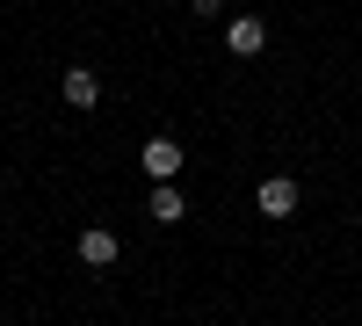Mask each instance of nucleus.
Listing matches in <instances>:
<instances>
[{
    "instance_id": "obj_1",
    "label": "nucleus",
    "mask_w": 362,
    "mask_h": 326,
    "mask_svg": "<svg viewBox=\"0 0 362 326\" xmlns=\"http://www.w3.org/2000/svg\"><path fill=\"white\" fill-rule=\"evenodd\" d=\"M138 167L153 174V189H160V182H174V174L189 167V153H181L174 138H145V153H138Z\"/></svg>"
},
{
    "instance_id": "obj_2",
    "label": "nucleus",
    "mask_w": 362,
    "mask_h": 326,
    "mask_svg": "<svg viewBox=\"0 0 362 326\" xmlns=\"http://www.w3.org/2000/svg\"><path fill=\"white\" fill-rule=\"evenodd\" d=\"M254 203H261V218H297V203H305V189H297L290 174H268Z\"/></svg>"
},
{
    "instance_id": "obj_3",
    "label": "nucleus",
    "mask_w": 362,
    "mask_h": 326,
    "mask_svg": "<svg viewBox=\"0 0 362 326\" xmlns=\"http://www.w3.org/2000/svg\"><path fill=\"white\" fill-rule=\"evenodd\" d=\"M261 44H268V29H261V15H232V22H225V51H232V58H254Z\"/></svg>"
},
{
    "instance_id": "obj_4",
    "label": "nucleus",
    "mask_w": 362,
    "mask_h": 326,
    "mask_svg": "<svg viewBox=\"0 0 362 326\" xmlns=\"http://www.w3.org/2000/svg\"><path fill=\"white\" fill-rule=\"evenodd\" d=\"M116 254H124V240H116L109 225H87V232H80V261H87V269H109Z\"/></svg>"
},
{
    "instance_id": "obj_5",
    "label": "nucleus",
    "mask_w": 362,
    "mask_h": 326,
    "mask_svg": "<svg viewBox=\"0 0 362 326\" xmlns=\"http://www.w3.org/2000/svg\"><path fill=\"white\" fill-rule=\"evenodd\" d=\"M145 211H153L160 225H181V218H189V196H181L174 182H160V189H153V203H145Z\"/></svg>"
},
{
    "instance_id": "obj_6",
    "label": "nucleus",
    "mask_w": 362,
    "mask_h": 326,
    "mask_svg": "<svg viewBox=\"0 0 362 326\" xmlns=\"http://www.w3.org/2000/svg\"><path fill=\"white\" fill-rule=\"evenodd\" d=\"M66 102H73V109H95V102H102V80L87 73V66H66Z\"/></svg>"
},
{
    "instance_id": "obj_7",
    "label": "nucleus",
    "mask_w": 362,
    "mask_h": 326,
    "mask_svg": "<svg viewBox=\"0 0 362 326\" xmlns=\"http://www.w3.org/2000/svg\"><path fill=\"white\" fill-rule=\"evenodd\" d=\"M189 15H225V0H189Z\"/></svg>"
}]
</instances>
